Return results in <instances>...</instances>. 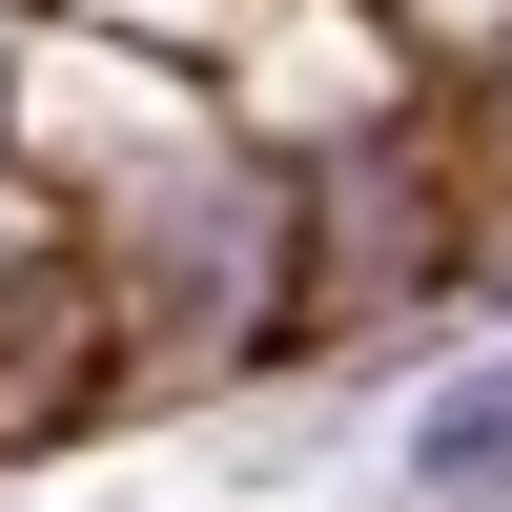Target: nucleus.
Returning a JSON list of instances; mask_svg holds the SVG:
<instances>
[{"label": "nucleus", "mask_w": 512, "mask_h": 512, "mask_svg": "<svg viewBox=\"0 0 512 512\" xmlns=\"http://www.w3.org/2000/svg\"><path fill=\"white\" fill-rule=\"evenodd\" d=\"M410 492H431V512H512V349L410 410Z\"/></svg>", "instance_id": "nucleus-1"}, {"label": "nucleus", "mask_w": 512, "mask_h": 512, "mask_svg": "<svg viewBox=\"0 0 512 512\" xmlns=\"http://www.w3.org/2000/svg\"><path fill=\"white\" fill-rule=\"evenodd\" d=\"M492 164H512V82H492Z\"/></svg>", "instance_id": "nucleus-2"}]
</instances>
